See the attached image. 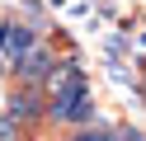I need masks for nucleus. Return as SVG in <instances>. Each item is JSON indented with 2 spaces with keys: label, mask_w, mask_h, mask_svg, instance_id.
I'll return each mask as SVG.
<instances>
[{
  "label": "nucleus",
  "mask_w": 146,
  "mask_h": 141,
  "mask_svg": "<svg viewBox=\"0 0 146 141\" xmlns=\"http://www.w3.org/2000/svg\"><path fill=\"white\" fill-rule=\"evenodd\" d=\"M33 47H38V33L24 19H0V71H14Z\"/></svg>",
  "instance_id": "nucleus-1"
},
{
  "label": "nucleus",
  "mask_w": 146,
  "mask_h": 141,
  "mask_svg": "<svg viewBox=\"0 0 146 141\" xmlns=\"http://www.w3.org/2000/svg\"><path fill=\"white\" fill-rule=\"evenodd\" d=\"M57 66H61V56L52 52V47H42V38H38V47H33V52L24 56V61L14 66L10 75H14L19 85H47V75L57 71Z\"/></svg>",
  "instance_id": "nucleus-2"
},
{
  "label": "nucleus",
  "mask_w": 146,
  "mask_h": 141,
  "mask_svg": "<svg viewBox=\"0 0 146 141\" xmlns=\"http://www.w3.org/2000/svg\"><path fill=\"white\" fill-rule=\"evenodd\" d=\"M19 19H24V24H29L38 38L47 33V9H42V0H24V14H19Z\"/></svg>",
  "instance_id": "nucleus-3"
},
{
  "label": "nucleus",
  "mask_w": 146,
  "mask_h": 141,
  "mask_svg": "<svg viewBox=\"0 0 146 141\" xmlns=\"http://www.w3.org/2000/svg\"><path fill=\"white\" fill-rule=\"evenodd\" d=\"M66 141H108V122H94V127H71Z\"/></svg>",
  "instance_id": "nucleus-4"
},
{
  "label": "nucleus",
  "mask_w": 146,
  "mask_h": 141,
  "mask_svg": "<svg viewBox=\"0 0 146 141\" xmlns=\"http://www.w3.org/2000/svg\"><path fill=\"white\" fill-rule=\"evenodd\" d=\"M137 47H146V28H141V33H137Z\"/></svg>",
  "instance_id": "nucleus-5"
}]
</instances>
